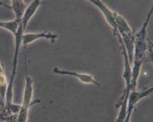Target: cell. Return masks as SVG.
<instances>
[{
    "label": "cell",
    "instance_id": "obj_1",
    "mask_svg": "<svg viewBox=\"0 0 153 122\" xmlns=\"http://www.w3.org/2000/svg\"><path fill=\"white\" fill-rule=\"evenodd\" d=\"M152 15V8L149 11L147 18L143 23L142 28L135 35L134 46H133V68L131 69V91L136 90L138 83V79L140 72V68L150 53V44L149 39L147 34V28Z\"/></svg>",
    "mask_w": 153,
    "mask_h": 122
},
{
    "label": "cell",
    "instance_id": "obj_2",
    "mask_svg": "<svg viewBox=\"0 0 153 122\" xmlns=\"http://www.w3.org/2000/svg\"><path fill=\"white\" fill-rule=\"evenodd\" d=\"M114 20L117 31L123 41L126 49L129 62L131 65H132L135 35L133 34L131 27L129 26L128 23L125 20V18L116 11H114Z\"/></svg>",
    "mask_w": 153,
    "mask_h": 122
},
{
    "label": "cell",
    "instance_id": "obj_3",
    "mask_svg": "<svg viewBox=\"0 0 153 122\" xmlns=\"http://www.w3.org/2000/svg\"><path fill=\"white\" fill-rule=\"evenodd\" d=\"M33 95V81L30 77H25V86L23 93L22 104L20 106L17 121L19 122H26L28 119L29 108L31 105V100Z\"/></svg>",
    "mask_w": 153,
    "mask_h": 122
},
{
    "label": "cell",
    "instance_id": "obj_4",
    "mask_svg": "<svg viewBox=\"0 0 153 122\" xmlns=\"http://www.w3.org/2000/svg\"><path fill=\"white\" fill-rule=\"evenodd\" d=\"M152 93V86H150L148 88L145 90L141 91H136V90L131 91L129 93L128 99H127V105H126V116L125 122L130 121L131 115L133 110V108L135 107L136 104L142 100L143 98L150 96Z\"/></svg>",
    "mask_w": 153,
    "mask_h": 122
},
{
    "label": "cell",
    "instance_id": "obj_5",
    "mask_svg": "<svg viewBox=\"0 0 153 122\" xmlns=\"http://www.w3.org/2000/svg\"><path fill=\"white\" fill-rule=\"evenodd\" d=\"M87 1L93 4V5H95L96 7L100 9V11L103 13V15H105L106 20L107 21V23H109V25L113 29L114 34L116 35L118 32L117 31V28H116V23L114 20V11L111 10L107 5L104 3L102 0H87Z\"/></svg>",
    "mask_w": 153,
    "mask_h": 122
},
{
    "label": "cell",
    "instance_id": "obj_6",
    "mask_svg": "<svg viewBox=\"0 0 153 122\" xmlns=\"http://www.w3.org/2000/svg\"><path fill=\"white\" fill-rule=\"evenodd\" d=\"M53 72L57 75H66V76H71L76 77L78 80L85 84H95L96 86L99 85V83L94 79L93 76L89 74H85V73H79L76 72H72L69 70H65V69H61L58 67H54L53 69Z\"/></svg>",
    "mask_w": 153,
    "mask_h": 122
},
{
    "label": "cell",
    "instance_id": "obj_7",
    "mask_svg": "<svg viewBox=\"0 0 153 122\" xmlns=\"http://www.w3.org/2000/svg\"><path fill=\"white\" fill-rule=\"evenodd\" d=\"M58 36L56 34L49 32H37V33H23L22 36V44L23 46H26L35 41H37L40 39H45L50 40L51 42H54Z\"/></svg>",
    "mask_w": 153,
    "mask_h": 122
},
{
    "label": "cell",
    "instance_id": "obj_8",
    "mask_svg": "<svg viewBox=\"0 0 153 122\" xmlns=\"http://www.w3.org/2000/svg\"><path fill=\"white\" fill-rule=\"evenodd\" d=\"M41 4H42L41 0H33L32 2L28 6H27L26 8H25L22 18L21 19V23L24 30L26 29L28 23L30 22V19L33 18V15L35 14L36 11H38V8L41 5Z\"/></svg>",
    "mask_w": 153,
    "mask_h": 122
},
{
    "label": "cell",
    "instance_id": "obj_9",
    "mask_svg": "<svg viewBox=\"0 0 153 122\" xmlns=\"http://www.w3.org/2000/svg\"><path fill=\"white\" fill-rule=\"evenodd\" d=\"M11 7L15 15V19L21 20L23 12L27 7L24 0H11Z\"/></svg>",
    "mask_w": 153,
    "mask_h": 122
},
{
    "label": "cell",
    "instance_id": "obj_10",
    "mask_svg": "<svg viewBox=\"0 0 153 122\" xmlns=\"http://www.w3.org/2000/svg\"><path fill=\"white\" fill-rule=\"evenodd\" d=\"M8 84L2 66L0 63V102H2L6 98Z\"/></svg>",
    "mask_w": 153,
    "mask_h": 122
},
{
    "label": "cell",
    "instance_id": "obj_11",
    "mask_svg": "<svg viewBox=\"0 0 153 122\" xmlns=\"http://www.w3.org/2000/svg\"><path fill=\"white\" fill-rule=\"evenodd\" d=\"M20 22L21 20H16V19L11 21H0V28L9 31L14 35L19 28Z\"/></svg>",
    "mask_w": 153,
    "mask_h": 122
}]
</instances>
